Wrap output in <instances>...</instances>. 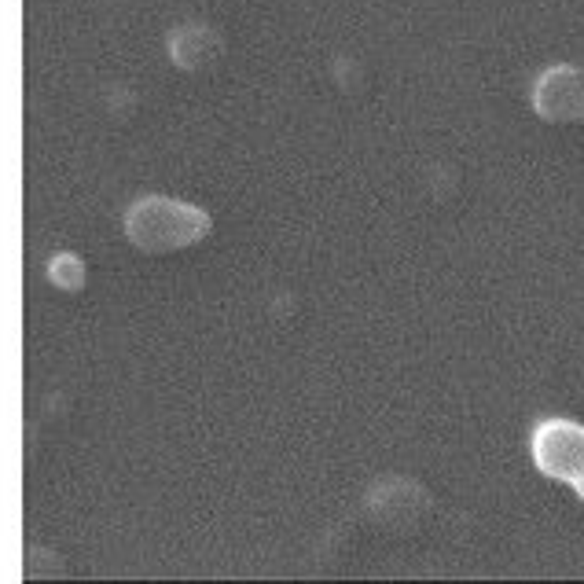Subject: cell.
Masks as SVG:
<instances>
[{
    "label": "cell",
    "instance_id": "obj_1",
    "mask_svg": "<svg viewBox=\"0 0 584 584\" xmlns=\"http://www.w3.org/2000/svg\"><path fill=\"white\" fill-rule=\"evenodd\" d=\"M210 232V217L195 206L169 202V199H144L129 213V235L147 250H173L202 239Z\"/></svg>",
    "mask_w": 584,
    "mask_h": 584
},
{
    "label": "cell",
    "instance_id": "obj_2",
    "mask_svg": "<svg viewBox=\"0 0 584 584\" xmlns=\"http://www.w3.org/2000/svg\"><path fill=\"white\" fill-rule=\"evenodd\" d=\"M533 459L544 474L562 478L584 500V426L573 419H544L533 430Z\"/></svg>",
    "mask_w": 584,
    "mask_h": 584
}]
</instances>
